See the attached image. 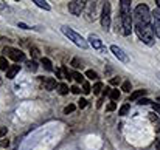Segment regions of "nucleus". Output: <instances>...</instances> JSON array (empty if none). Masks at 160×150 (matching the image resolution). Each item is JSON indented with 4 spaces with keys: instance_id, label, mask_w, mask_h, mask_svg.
<instances>
[{
    "instance_id": "nucleus-1",
    "label": "nucleus",
    "mask_w": 160,
    "mask_h": 150,
    "mask_svg": "<svg viewBox=\"0 0 160 150\" xmlns=\"http://www.w3.org/2000/svg\"><path fill=\"white\" fill-rule=\"evenodd\" d=\"M120 13H121V33L124 36H129L132 31V13H131V2L129 0H121L120 2Z\"/></svg>"
},
{
    "instance_id": "nucleus-2",
    "label": "nucleus",
    "mask_w": 160,
    "mask_h": 150,
    "mask_svg": "<svg viewBox=\"0 0 160 150\" xmlns=\"http://www.w3.org/2000/svg\"><path fill=\"white\" fill-rule=\"evenodd\" d=\"M135 25V31L139 34L140 40H143V43L146 45H154V30L151 27V23H134Z\"/></svg>"
},
{
    "instance_id": "nucleus-3",
    "label": "nucleus",
    "mask_w": 160,
    "mask_h": 150,
    "mask_svg": "<svg viewBox=\"0 0 160 150\" xmlns=\"http://www.w3.org/2000/svg\"><path fill=\"white\" fill-rule=\"evenodd\" d=\"M149 19H151L149 8H148L146 5L140 3L139 6L135 8V11H134L132 22H134V23H149Z\"/></svg>"
},
{
    "instance_id": "nucleus-4",
    "label": "nucleus",
    "mask_w": 160,
    "mask_h": 150,
    "mask_svg": "<svg viewBox=\"0 0 160 150\" xmlns=\"http://www.w3.org/2000/svg\"><path fill=\"white\" fill-rule=\"evenodd\" d=\"M61 31H62V33H64V34H65V36H67L68 39H70V40H72V42H73L75 45H78L79 48L86 49V48L89 46L87 40H86V39H84V37H82L81 34H78L76 31H73L72 28H68V27H62V28H61Z\"/></svg>"
},
{
    "instance_id": "nucleus-5",
    "label": "nucleus",
    "mask_w": 160,
    "mask_h": 150,
    "mask_svg": "<svg viewBox=\"0 0 160 150\" xmlns=\"http://www.w3.org/2000/svg\"><path fill=\"white\" fill-rule=\"evenodd\" d=\"M3 53L6 54V57L16 60V62H25V54L20 51L17 48H13V46H5L3 48Z\"/></svg>"
},
{
    "instance_id": "nucleus-6",
    "label": "nucleus",
    "mask_w": 160,
    "mask_h": 150,
    "mask_svg": "<svg viewBox=\"0 0 160 150\" xmlns=\"http://www.w3.org/2000/svg\"><path fill=\"white\" fill-rule=\"evenodd\" d=\"M87 6V2H84V0H75V2H68V11H70L72 14L75 16H79L84 8Z\"/></svg>"
},
{
    "instance_id": "nucleus-7",
    "label": "nucleus",
    "mask_w": 160,
    "mask_h": 150,
    "mask_svg": "<svg viewBox=\"0 0 160 150\" xmlns=\"http://www.w3.org/2000/svg\"><path fill=\"white\" fill-rule=\"evenodd\" d=\"M101 25H103V28L107 30L110 27V3L106 2L103 5V13H101Z\"/></svg>"
},
{
    "instance_id": "nucleus-8",
    "label": "nucleus",
    "mask_w": 160,
    "mask_h": 150,
    "mask_svg": "<svg viewBox=\"0 0 160 150\" xmlns=\"http://www.w3.org/2000/svg\"><path fill=\"white\" fill-rule=\"evenodd\" d=\"M110 51L113 53V56H115L118 60H121V62H129V57H128V54L123 51V49H121L120 46H117V45H112V46H110Z\"/></svg>"
},
{
    "instance_id": "nucleus-9",
    "label": "nucleus",
    "mask_w": 160,
    "mask_h": 150,
    "mask_svg": "<svg viewBox=\"0 0 160 150\" xmlns=\"http://www.w3.org/2000/svg\"><path fill=\"white\" fill-rule=\"evenodd\" d=\"M42 81V88L47 91H53L56 88V81L53 78H40Z\"/></svg>"
},
{
    "instance_id": "nucleus-10",
    "label": "nucleus",
    "mask_w": 160,
    "mask_h": 150,
    "mask_svg": "<svg viewBox=\"0 0 160 150\" xmlns=\"http://www.w3.org/2000/svg\"><path fill=\"white\" fill-rule=\"evenodd\" d=\"M89 42H90V45H92L93 48H97V49L103 48V42H101V39L97 34H90L89 36Z\"/></svg>"
},
{
    "instance_id": "nucleus-11",
    "label": "nucleus",
    "mask_w": 160,
    "mask_h": 150,
    "mask_svg": "<svg viewBox=\"0 0 160 150\" xmlns=\"http://www.w3.org/2000/svg\"><path fill=\"white\" fill-rule=\"evenodd\" d=\"M104 94L106 96H109L112 101H118L120 99V91L118 90H112V88H106V91H104Z\"/></svg>"
},
{
    "instance_id": "nucleus-12",
    "label": "nucleus",
    "mask_w": 160,
    "mask_h": 150,
    "mask_svg": "<svg viewBox=\"0 0 160 150\" xmlns=\"http://www.w3.org/2000/svg\"><path fill=\"white\" fill-rule=\"evenodd\" d=\"M19 70H20V65H11V67L8 68V71H6V78H8V79H13L16 74L19 73Z\"/></svg>"
},
{
    "instance_id": "nucleus-13",
    "label": "nucleus",
    "mask_w": 160,
    "mask_h": 150,
    "mask_svg": "<svg viewBox=\"0 0 160 150\" xmlns=\"http://www.w3.org/2000/svg\"><path fill=\"white\" fill-rule=\"evenodd\" d=\"M145 94H146V90H137V91L131 93V97H129V101H139V99H142Z\"/></svg>"
},
{
    "instance_id": "nucleus-14",
    "label": "nucleus",
    "mask_w": 160,
    "mask_h": 150,
    "mask_svg": "<svg viewBox=\"0 0 160 150\" xmlns=\"http://www.w3.org/2000/svg\"><path fill=\"white\" fill-rule=\"evenodd\" d=\"M34 3L39 6V8H42V9H45V11H50L51 9V6L45 2V0H34Z\"/></svg>"
},
{
    "instance_id": "nucleus-15",
    "label": "nucleus",
    "mask_w": 160,
    "mask_h": 150,
    "mask_svg": "<svg viewBox=\"0 0 160 150\" xmlns=\"http://www.w3.org/2000/svg\"><path fill=\"white\" fill-rule=\"evenodd\" d=\"M40 62H42L44 68L47 70V71H53V67H51V60H50L48 57H42V59H40Z\"/></svg>"
},
{
    "instance_id": "nucleus-16",
    "label": "nucleus",
    "mask_w": 160,
    "mask_h": 150,
    "mask_svg": "<svg viewBox=\"0 0 160 150\" xmlns=\"http://www.w3.org/2000/svg\"><path fill=\"white\" fill-rule=\"evenodd\" d=\"M58 93L62 94V96H65V94L68 93V85H67V84H59V85H58Z\"/></svg>"
},
{
    "instance_id": "nucleus-17",
    "label": "nucleus",
    "mask_w": 160,
    "mask_h": 150,
    "mask_svg": "<svg viewBox=\"0 0 160 150\" xmlns=\"http://www.w3.org/2000/svg\"><path fill=\"white\" fill-rule=\"evenodd\" d=\"M11 65L8 64V60H6V57H0V70H3V71H8V68H10Z\"/></svg>"
},
{
    "instance_id": "nucleus-18",
    "label": "nucleus",
    "mask_w": 160,
    "mask_h": 150,
    "mask_svg": "<svg viewBox=\"0 0 160 150\" xmlns=\"http://www.w3.org/2000/svg\"><path fill=\"white\" fill-rule=\"evenodd\" d=\"M72 78L78 82V84H82L84 82V76H82V74L81 73H78V71H75V73H72Z\"/></svg>"
},
{
    "instance_id": "nucleus-19",
    "label": "nucleus",
    "mask_w": 160,
    "mask_h": 150,
    "mask_svg": "<svg viewBox=\"0 0 160 150\" xmlns=\"http://www.w3.org/2000/svg\"><path fill=\"white\" fill-rule=\"evenodd\" d=\"M86 76H87L90 81H95V79H98V74H97L93 70H87V71H86Z\"/></svg>"
},
{
    "instance_id": "nucleus-20",
    "label": "nucleus",
    "mask_w": 160,
    "mask_h": 150,
    "mask_svg": "<svg viewBox=\"0 0 160 150\" xmlns=\"http://www.w3.org/2000/svg\"><path fill=\"white\" fill-rule=\"evenodd\" d=\"M121 90H123L124 93H131V90H132V85H131V82H129V81H124V82L121 84Z\"/></svg>"
},
{
    "instance_id": "nucleus-21",
    "label": "nucleus",
    "mask_w": 160,
    "mask_h": 150,
    "mask_svg": "<svg viewBox=\"0 0 160 150\" xmlns=\"http://www.w3.org/2000/svg\"><path fill=\"white\" fill-rule=\"evenodd\" d=\"M152 30L154 33L160 37V20H154V25H152Z\"/></svg>"
},
{
    "instance_id": "nucleus-22",
    "label": "nucleus",
    "mask_w": 160,
    "mask_h": 150,
    "mask_svg": "<svg viewBox=\"0 0 160 150\" xmlns=\"http://www.w3.org/2000/svg\"><path fill=\"white\" fill-rule=\"evenodd\" d=\"M72 67H73V68H81L82 64H81V60H79L78 57H73V59H72Z\"/></svg>"
},
{
    "instance_id": "nucleus-23",
    "label": "nucleus",
    "mask_w": 160,
    "mask_h": 150,
    "mask_svg": "<svg viewBox=\"0 0 160 150\" xmlns=\"http://www.w3.org/2000/svg\"><path fill=\"white\" fill-rule=\"evenodd\" d=\"M101 90H103V84H101V82H97V84L93 85V93H95V94H100Z\"/></svg>"
},
{
    "instance_id": "nucleus-24",
    "label": "nucleus",
    "mask_w": 160,
    "mask_h": 150,
    "mask_svg": "<svg viewBox=\"0 0 160 150\" xmlns=\"http://www.w3.org/2000/svg\"><path fill=\"white\" fill-rule=\"evenodd\" d=\"M129 108H131V107H129V104H124V105L120 108V115H121V116H126V115L129 113Z\"/></svg>"
},
{
    "instance_id": "nucleus-25",
    "label": "nucleus",
    "mask_w": 160,
    "mask_h": 150,
    "mask_svg": "<svg viewBox=\"0 0 160 150\" xmlns=\"http://www.w3.org/2000/svg\"><path fill=\"white\" fill-rule=\"evenodd\" d=\"M75 108H76V107H75L73 104H68V105L64 108V113H65V115H68V113H73V112H75Z\"/></svg>"
},
{
    "instance_id": "nucleus-26",
    "label": "nucleus",
    "mask_w": 160,
    "mask_h": 150,
    "mask_svg": "<svg viewBox=\"0 0 160 150\" xmlns=\"http://www.w3.org/2000/svg\"><path fill=\"white\" fill-rule=\"evenodd\" d=\"M27 65H28V70H31V71H36V70H37V64H36L34 60H28Z\"/></svg>"
},
{
    "instance_id": "nucleus-27",
    "label": "nucleus",
    "mask_w": 160,
    "mask_h": 150,
    "mask_svg": "<svg viewBox=\"0 0 160 150\" xmlns=\"http://www.w3.org/2000/svg\"><path fill=\"white\" fill-rule=\"evenodd\" d=\"M137 104H139V105H148V104H151V101H149L148 97H142V99L137 101Z\"/></svg>"
},
{
    "instance_id": "nucleus-28",
    "label": "nucleus",
    "mask_w": 160,
    "mask_h": 150,
    "mask_svg": "<svg viewBox=\"0 0 160 150\" xmlns=\"http://www.w3.org/2000/svg\"><path fill=\"white\" fill-rule=\"evenodd\" d=\"M90 90H92V88H90V85H89L87 82H82V93H84V94H89Z\"/></svg>"
},
{
    "instance_id": "nucleus-29",
    "label": "nucleus",
    "mask_w": 160,
    "mask_h": 150,
    "mask_svg": "<svg viewBox=\"0 0 160 150\" xmlns=\"http://www.w3.org/2000/svg\"><path fill=\"white\" fill-rule=\"evenodd\" d=\"M61 71H62V74H64V76H65L67 79H72V73L68 71V70H67L65 67H62V70H61Z\"/></svg>"
},
{
    "instance_id": "nucleus-30",
    "label": "nucleus",
    "mask_w": 160,
    "mask_h": 150,
    "mask_svg": "<svg viewBox=\"0 0 160 150\" xmlns=\"http://www.w3.org/2000/svg\"><path fill=\"white\" fill-rule=\"evenodd\" d=\"M86 105H87V101H86V99H82V97H81L79 101H78V107H79V108H84Z\"/></svg>"
},
{
    "instance_id": "nucleus-31",
    "label": "nucleus",
    "mask_w": 160,
    "mask_h": 150,
    "mask_svg": "<svg viewBox=\"0 0 160 150\" xmlns=\"http://www.w3.org/2000/svg\"><path fill=\"white\" fill-rule=\"evenodd\" d=\"M31 54H33V57H37L39 56V49L36 46H31Z\"/></svg>"
},
{
    "instance_id": "nucleus-32",
    "label": "nucleus",
    "mask_w": 160,
    "mask_h": 150,
    "mask_svg": "<svg viewBox=\"0 0 160 150\" xmlns=\"http://www.w3.org/2000/svg\"><path fill=\"white\" fill-rule=\"evenodd\" d=\"M120 82H121L120 78H112V79H110V84H112V85H118Z\"/></svg>"
},
{
    "instance_id": "nucleus-33",
    "label": "nucleus",
    "mask_w": 160,
    "mask_h": 150,
    "mask_svg": "<svg viewBox=\"0 0 160 150\" xmlns=\"http://www.w3.org/2000/svg\"><path fill=\"white\" fill-rule=\"evenodd\" d=\"M115 108H117V104H115V102H110V104L107 105V112H113Z\"/></svg>"
},
{
    "instance_id": "nucleus-34",
    "label": "nucleus",
    "mask_w": 160,
    "mask_h": 150,
    "mask_svg": "<svg viewBox=\"0 0 160 150\" xmlns=\"http://www.w3.org/2000/svg\"><path fill=\"white\" fill-rule=\"evenodd\" d=\"M70 90H72V93H75V94H79V93H81V88H79L78 85H73Z\"/></svg>"
},
{
    "instance_id": "nucleus-35",
    "label": "nucleus",
    "mask_w": 160,
    "mask_h": 150,
    "mask_svg": "<svg viewBox=\"0 0 160 150\" xmlns=\"http://www.w3.org/2000/svg\"><path fill=\"white\" fill-rule=\"evenodd\" d=\"M8 145H10L8 139H0V147H8Z\"/></svg>"
},
{
    "instance_id": "nucleus-36",
    "label": "nucleus",
    "mask_w": 160,
    "mask_h": 150,
    "mask_svg": "<svg viewBox=\"0 0 160 150\" xmlns=\"http://www.w3.org/2000/svg\"><path fill=\"white\" fill-rule=\"evenodd\" d=\"M152 110L157 112V113L160 115V104H155V102H154V104H152Z\"/></svg>"
},
{
    "instance_id": "nucleus-37",
    "label": "nucleus",
    "mask_w": 160,
    "mask_h": 150,
    "mask_svg": "<svg viewBox=\"0 0 160 150\" xmlns=\"http://www.w3.org/2000/svg\"><path fill=\"white\" fill-rule=\"evenodd\" d=\"M6 135V127H2V129H0V138H3Z\"/></svg>"
},
{
    "instance_id": "nucleus-38",
    "label": "nucleus",
    "mask_w": 160,
    "mask_h": 150,
    "mask_svg": "<svg viewBox=\"0 0 160 150\" xmlns=\"http://www.w3.org/2000/svg\"><path fill=\"white\" fill-rule=\"evenodd\" d=\"M55 73H56V78L58 79H62V71L61 70H55Z\"/></svg>"
},
{
    "instance_id": "nucleus-39",
    "label": "nucleus",
    "mask_w": 160,
    "mask_h": 150,
    "mask_svg": "<svg viewBox=\"0 0 160 150\" xmlns=\"http://www.w3.org/2000/svg\"><path fill=\"white\" fill-rule=\"evenodd\" d=\"M155 150H160V136L155 139Z\"/></svg>"
},
{
    "instance_id": "nucleus-40",
    "label": "nucleus",
    "mask_w": 160,
    "mask_h": 150,
    "mask_svg": "<svg viewBox=\"0 0 160 150\" xmlns=\"http://www.w3.org/2000/svg\"><path fill=\"white\" fill-rule=\"evenodd\" d=\"M19 28H22V30H28V27L25 23H22V22H19Z\"/></svg>"
},
{
    "instance_id": "nucleus-41",
    "label": "nucleus",
    "mask_w": 160,
    "mask_h": 150,
    "mask_svg": "<svg viewBox=\"0 0 160 150\" xmlns=\"http://www.w3.org/2000/svg\"><path fill=\"white\" fill-rule=\"evenodd\" d=\"M103 102H104V99H103V97H100V99H98V102H97V107L100 108V107L103 105Z\"/></svg>"
},
{
    "instance_id": "nucleus-42",
    "label": "nucleus",
    "mask_w": 160,
    "mask_h": 150,
    "mask_svg": "<svg viewBox=\"0 0 160 150\" xmlns=\"http://www.w3.org/2000/svg\"><path fill=\"white\" fill-rule=\"evenodd\" d=\"M155 132L160 133V124H155Z\"/></svg>"
},
{
    "instance_id": "nucleus-43",
    "label": "nucleus",
    "mask_w": 160,
    "mask_h": 150,
    "mask_svg": "<svg viewBox=\"0 0 160 150\" xmlns=\"http://www.w3.org/2000/svg\"><path fill=\"white\" fill-rule=\"evenodd\" d=\"M149 118H151V121H154V122H157V116H154V115H151Z\"/></svg>"
},
{
    "instance_id": "nucleus-44",
    "label": "nucleus",
    "mask_w": 160,
    "mask_h": 150,
    "mask_svg": "<svg viewBox=\"0 0 160 150\" xmlns=\"http://www.w3.org/2000/svg\"><path fill=\"white\" fill-rule=\"evenodd\" d=\"M157 5H158V8H160V0H157V2H155Z\"/></svg>"
}]
</instances>
